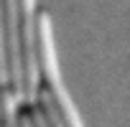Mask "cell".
<instances>
[{"mask_svg": "<svg viewBox=\"0 0 130 127\" xmlns=\"http://www.w3.org/2000/svg\"><path fill=\"white\" fill-rule=\"evenodd\" d=\"M0 79L26 104V58H23V13L21 0L0 3Z\"/></svg>", "mask_w": 130, "mask_h": 127, "instance_id": "cell-1", "label": "cell"}, {"mask_svg": "<svg viewBox=\"0 0 130 127\" xmlns=\"http://www.w3.org/2000/svg\"><path fill=\"white\" fill-rule=\"evenodd\" d=\"M21 127H33V117H31V109L28 107L21 109Z\"/></svg>", "mask_w": 130, "mask_h": 127, "instance_id": "cell-2", "label": "cell"}]
</instances>
